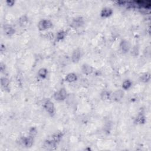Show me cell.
<instances>
[{
    "label": "cell",
    "instance_id": "obj_1",
    "mask_svg": "<svg viewBox=\"0 0 151 151\" xmlns=\"http://www.w3.org/2000/svg\"><path fill=\"white\" fill-rule=\"evenodd\" d=\"M44 108L50 116L53 117L54 116L55 113V108L53 102L50 100H46L44 103Z\"/></svg>",
    "mask_w": 151,
    "mask_h": 151
},
{
    "label": "cell",
    "instance_id": "obj_2",
    "mask_svg": "<svg viewBox=\"0 0 151 151\" xmlns=\"http://www.w3.org/2000/svg\"><path fill=\"white\" fill-rule=\"evenodd\" d=\"M37 27L40 31H44L51 28L53 27V23L49 20L43 19L38 23Z\"/></svg>",
    "mask_w": 151,
    "mask_h": 151
},
{
    "label": "cell",
    "instance_id": "obj_3",
    "mask_svg": "<svg viewBox=\"0 0 151 151\" xmlns=\"http://www.w3.org/2000/svg\"><path fill=\"white\" fill-rule=\"evenodd\" d=\"M67 97V91L64 88H62L54 94V98L57 101H63Z\"/></svg>",
    "mask_w": 151,
    "mask_h": 151
},
{
    "label": "cell",
    "instance_id": "obj_4",
    "mask_svg": "<svg viewBox=\"0 0 151 151\" xmlns=\"http://www.w3.org/2000/svg\"><path fill=\"white\" fill-rule=\"evenodd\" d=\"M84 19L82 17H77L74 18L71 22L70 27L74 29L82 27L84 25Z\"/></svg>",
    "mask_w": 151,
    "mask_h": 151
},
{
    "label": "cell",
    "instance_id": "obj_5",
    "mask_svg": "<svg viewBox=\"0 0 151 151\" xmlns=\"http://www.w3.org/2000/svg\"><path fill=\"white\" fill-rule=\"evenodd\" d=\"M81 57H82V51L79 48L75 49L73 51L71 56V59L73 63H79L80 60L81 59Z\"/></svg>",
    "mask_w": 151,
    "mask_h": 151
},
{
    "label": "cell",
    "instance_id": "obj_6",
    "mask_svg": "<svg viewBox=\"0 0 151 151\" xmlns=\"http://www.w3.org/2000/svg\"><path fill=\"white\" fill-rule=\"evenodd\" d=\"M124 96V91L122 89L116 90L114 93L111 94V99L115 102L121 101Z\"/></svg>",
    "mask_w": 151,
    "mask_h": 151
},
{
    "label": "cell",
    "instance_id": "obj_7",
    "mask_svg": "<svg viewBox=\"0 0 151 151\" xmlns=\"http://www.w3.org/2000/svg\"><path fill=\"white\" fill-rule=\"evenodd\" d=\"M34 136L29 135L27 137L23 138L21 139V142L26 148H31L34 143Z\"/></svg>",
    "mask_w": 151,
    "mask_h": 151
},
{
    "label": "cell",
    "instance_id": "obj_8",
    "mask_svg": "<svg viewBox=\"0 0 151 151\" xmlns=\"http://www.w3.org/2000/svg\"><path fill=\"white\" fill-rule=\"evenodd\" d=\"M120 48L122 53H127L130 49V43L127 40H123L120 43Z\"/></svg>",
    "mask_w": 151,
    "mask_h": 151
},
{
    "label": "cell",
    "instance_id": "obj_9",
    "mask_svg": "<svg viewBox=\"0 0 151 151\" xmlns=\"http://www.w3.org/2000/svg\"><path fill=\"white\" fill-rule=\"evenodd\" d=\"M3 31L4 34L8 37H11L15 33V30L14 29V28L12 26L8 24H6L4 26Z\"/></svg>",
    "mask_w": 151,
    "mask_h": 151
},
{
    "label": "cell",
    "instance_id": "obj_10",
    "mask_svg": "<svg viewBox=\"0 0 151 151\" xmlns=\"http://www.w3.org/2000/svg\"><path fill=\"white\" fill-rule=\"evenodd\" d=\"M63 135H64V134L62 132H55V133L53 134L51 136L50 138L53 141H54L57 144H58L62 139Z\"/></svg>",
    "mask_w": 151,
    "mask_h": 151
},
{
    "label": "cell",
    "instance_id": "obj_11",
    "mask_svg": "<svg viewBox=\"0 0 151 151\" xmlns=\"http://www.w3.org/2000/svg\"><path fill=\"white\" fill-rule=\"evenodd\" d=\"M57 144L54 141H53L50 138L48 139H47L44 143V146L45 148H46L47 149H54L56 146Z\"/></svg>",
    "mask_w": 151,
    "mask_h": 151
},
{
    "label": "cell",
    "instance_id": "obj_12",
    "mask_svg": "<svg viewBox=\"0 0 151 151\" xmlns=\"http://www.w3.org/2000/svg\"><path fill=\"white\" fill-rule=\"evenodd\" d=\"M82 71L85 75H90L93 72V68L90 65L84 63L82 66Z\"/></svg>",
    "mask_w": 151,
    "mask_h": 151
},
{
    "label": "cell",
    "instance_id": "obj_13",
    "mask_svg": "<svg viewBox=\"0 0 151 151\" xmlns=\"http://www.w3.org/2000/svg\"><path fill=\"white\" fill-rule=\"evenodd\" d=\"M113 11L110 7L103 8L100 12V16L103 18H108L113 14Z\"/></svg>",
    "mask_w": 151,
    "mask_h": 151
},
{
    "label": "cell",
    "instance_id": "obj_14",
    "mask_svg": "<svg viewBox=\"0 0 151 151\" xmlns=\"http://www.w3.org/2000/svg\"><path fill=\"white\" fill-rule=\"evenodd\" d=\"M146 119L145 116L142 113H140L138 114V115L136 116L135 120V123L137 125H144L146 123Z\"/></svg>",
    "mask_w": 151,
    "mask_h": 151
},
{
    "label": "cell",
    "instance_id": "obj_15",
    "mask_svg": "<svg viewBox=\"0 0 151 151\" xmlns=\"http://www.w3.org/2000/svg\"><path fill=\"white\" fill-rule=\"evenodd\" d=\"M78 80V76L74 73H69L65 78V80L69 83H73Z\"/></svg>",
    "mask_w": 151,
    "mask_h": 151
},
{
    "label": "cell",
    "instance_id": "obj_16",
    "mask_svg": "<svg viewBox=\"0 0 151 151\" xmlns=\"http://www.w3.org/2000/svg\"><path fill=\"white\" fill-rule=\"evenodd\" d=\"M18 21L19 25L22 27H24L27 26L29 23L28 18L26 15H23L18 18Z\"/></svg>",
    "mask_w": 151,
    "mask_h": 151
},
{
    "label": "cell",
    "instance_id": "obj_17",
    "mask_svg": "<svg viewBox=\"0 0 151 151\" xmlns=\"http://www.w3.org/2000/svg\"><path fill=\"white\" fill-rule=\"evenodd\" d=\"M67 34V31L64 30H60L56 34V41L57 42H60L65 39Z\"/></svg>",
    "mask_w": 151,
    "mask_h": 151
},
{
    "label": "cell",
    "instance_id": "obj_18",
    "mask_svg": "<svg viewBox=\"0 0 151 151\" xmlns=\"http://www.w3.org/2000/svg\"><path fill=\"white\" fill-rule=\"evenodd\" d=\"M139 80L143 83H148L150 80V74L148 72L142 74L139 77Z\"/></svg>",
    "mask_w": 151,
    "mask_h": 151
},
{
    "label": "cell",
    "instance_id": "obj_19",
    "mask_svg": "<svg viewBox=\"0 0 151 151\" xmlns=\"http://www.w3.org/2000/svg\"><path fill=\"white\" fill-rule=\"evenodd\" d=\"M10 80L6 78V77H3L1 78V87L5 89V90H9V86H10Z\"/></svg>",
    "mask_w": 151,
    "mask_h": 151
},
{
    "label": "cell",
    "instance_id": "obj_20",
    "mask_svg": "<svg viewBox=\"0 0 151 151\" xmlns=\"http://www.w3.org/2000/svg\"><path fill=\"white\" fill-rule=\"evenodd\" d=\"M37 74L39 76V77L41 79H46L48 74V70L46 68H41L40 69H39V71H38Z\"/></svg>",
    "mask_w": 151,
    "mask_h": 151
},
{
    "label": "cell",
    "instance_id": "obj_21",
    "mask_svg": "<svg viewBox=\"0 0 151 151\" xmlns=\"http://www.w3.org/2000/svg\"><path fill=\"white\" fill-rule=\"evenodd\" d=\"M100 98L103 100H108L111 99V93L107 90H103L100 93Z\"/></svg>",
    "mask_w": 151,
    "mask_h": 151
},
{
    "label": "cell",
    "instance_id": "obj_22",
    "mask_svg": "<svg viewBox=\"0 0 151 151\" xmlns=\"http://www.w3.org/2000/svg\"><path fill=\"white\" fill-rule=\"evenodd\" d=\"M132 85V83L130 80L129 79L125 80L122 83V89L125 90H129L131 87Z\"/></svg>",
    "mask_w": 151,
    "mask_h": 151
},
{
    "label": "cell",
    "instance_id": "obj_23",
    "mask_svg": "<svg viewBox=\"0 0 151 151\" xmlns=\"http://www.w3.org/2000/svg\"><path fill=\"white\" fill-rule=\"evenodd\" d=\"M38 133L37 129L35 127H31L29 129V135L32 136H35Z\"/></svg>",
    "mask_w": 151,
    "mask_h": 151
},
{
    "label": "cell",
    "instance_id": "obj_24",
    "mask_svg": "<svg viewBox=\"0 0 151 151\" xmlns=\"http://www.w3.org/2000/svg\"><path fill=\"white\" fill-rule=\"evenodd\" d=\"M6 4L9 7H12L15 4V1H14V0H7L6 1Z\"/></svg>",
    "mask_w": 151,
    "mask_h": 151
},
{
    "label": "cell",
    "instance_id": "obj_25",
    "mask_svg": "<svg viewBox=\"0 0 151 151\" xmlns=\"http://www.w3.org/2000/svg\"><path fill=\"white\" fill-rule=\"evenodd\" d=\"M0 69H1V72H3L4 71H5V70H6V65H5V64H4L3 63H1V64H0Z\"/></svg>",
    "mask_w": 151,
    "mask_h": 151
},
{
    "label": "cell",
    "instance_id": "obj_26",
    "mask_svg": "<svg viewBox=\"0 0 151 151\" xmlns=\"http://www.w3.org/2000/svg\"><path fill=\"white\" fill-rule=\"evenodd\" d=\"M0 50H1V53H3V52L5 51V50H6V46H5V45H4L3 44H1V47H0Z\"/></svg>",
    "mask_w": 151,
    "mask_h": 151
}]
</instances>
